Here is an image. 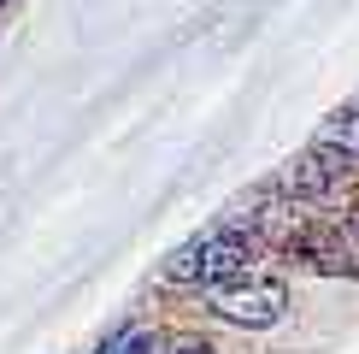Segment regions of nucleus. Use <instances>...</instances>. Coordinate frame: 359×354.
Masks as SVG:
<instances>
[{
	"mask_svg": "<svg viewBox=\"0 0 359 354\" xmlns=\"http://www.w3.org/2000/svg\"><path fill=\"white\" fill-rule=\"evenodd\" d=\"M253 254H259V225H253V218H218L212 230L189 236V242L165 260V284L212 289V284H224V277L248 272Z\"/></svg>",
	"mask_w": 359,
	"mask_h": 354,
	"instance_id": "1",
	"label": "nucleus"
},
{
	"mask_svg": "<svg viewBox=\"0 0 359 354\" xmlns=\"http://www.w3.org/2000/svg\"><path fill=\"white\" fill-rule=\"evenodd\" d=\"M206 313L236 324V331H271V324L289 319V284H277V277H224V284L206 289Z\"/></svg>",
	"mask_w": 359,
	"mask_h": 354,
	"instance_id": "2",
	"label": "nucleus"
},
{
	"mask_svg": "<svg viewBox=\"0 0 359 354\" xmlns=\"http://www.w3.org/2000/svg\"><path fill=\"white\" fill-rule=\"evenodd\" d=\"M289 254L306 272H330V277H359V213L348 218H318V225L289 236Z\"/></svg>",
	"mask_w": 359,
	"mask_h": 354,
	"instance_id": "3",
	"label": "nucleus"
},
{
	"mask_svg": "<svg viewBox=\"0 0 359 354\" xmlns=\"http://www.w3.org/2000/svg\"><path fill=\"white\" fill-rule=\"evenodd\" d=\"M353 177L348 159H336L330 148H318L312 142L301 159H289V171H283V183H277V195H289V201H324V195H336L341 183Z\"/></svg>",
	"mask_w": 359,
	"mask_h": 354,
	"instance_id": "4",
	"label": "nucleus"
},
{
	"mask_svg": "<svg viewBox=\"0 0 359 354\" xmlns=\"http://www.w3.org/2000/svg\"><path fill=\"white\" fill-rule=\"evenodd\" d=\"M318 148H330L336 159H348V166L359 171V107H353V112H341L336 124H330V130L318 136Z\"/></svg>",
	"mask_w": 359,
	"mask_h": 354,
	"instance_id": "5",
	"label": "nucleus"
},
{
	"mask_svg": "<svg viewBox=\"0 0 359 354\" xmlns=\"http://www.w3.org/2000/svg\"><path fill=\"white\" fill-rule=\"evenodd\" d=\"M95 354H159V331L154 324H124V331H112Z\"/></svg>",
	"mask_w": 359,
	"mask_h": 354,
	"instance_id": "6",
	"label": "nucleus"
},
{
	"mask_svg": "<svg viewBox=\"0 0 359 354\" xmlns=\"http://www.w3.org/2000/svg\"><path fill=\"white\" fill-rule=\"evenodd\" d=\"M159 354H218V348L201 343V336H177V343H159Z\"/></svg>",
	"mask_w": 359,
	"mask_h": 354,
	"instance_id": "7",
	"label": "nucleus"
},
{
	"mask_svg": "<svg viewBox=\"0 0 359 354\" xmlns=\"http://www.w3.org/2000/svg\"><path fill=\"white\" fill-rule=\"evenodd\" d=\"M6 6H12V0H0V12H6Z\"/></svg>",
	"mask_w": 359,
	"mask_h": 354,
	"instance_id": "8",
	"label": "nucleus"
}]
</instances>
